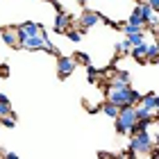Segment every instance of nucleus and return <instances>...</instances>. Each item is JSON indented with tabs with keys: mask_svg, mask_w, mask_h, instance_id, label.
I'll return each instance as SVG.
<instances>
[{
	"mask_svg": "<svg viewBox=\"0 0 159 159\" xmlns=\"http://www.w3.org/2000/svg\"><path fill=\"white\" fill-rule=\"evenodd\" d=\"M107 100L118 107H129L141 100V93L134 91L129 84H107Z\"/></svg>",
	"mask_w": 159,
	"mask_h": 159,
	"instance_id": "obj_1",
	"label": "nucleus"
},
{
	"mask_svg": "<svg viewBox=\"0 0 159 159\" xmlns=\"http://www.w3.org/2000/svg\"><path fill=\"white\" fill-rule=\"evenodd\" d=\"M155 148H157V143L152 139V134H150V127L132 134V139H129V155L132 157H150V152Z\"/></svg>",
	"mask_w": 159,
	"mask_h": 159,
	"instance_id": "obj_2",
	"label": "nucleus"
},
{
	"mask_svg": "<svg viewBox=\"0 0 159 159\" xmlns=\"http://www.w3.org/2000/svg\"><path fill=\"white\" fill-rule=\"evenodd\" d=\"M114 120H116V132H118V134H129V132H132V127H134V123H136L134 105H129V107H120L118 116L114 118Z\"/></svg>",
	"mask_w": 159,
	"mask_h": 159,
	"instance_id": "obj_3",
	"label": "nucleus"
},
{
	"mask_svg": "<svg viewBox=\"0 0 159 159\" xmlns=\"http://www.w3.org/2000/svg\"><path fill=\"white\" fill-rule=\"evenodd\" d=\"M46 41H48V34H46V30L41 27V32H39V34L20 39V41H18V48H25V50H43Z\"/></svg>",
	"mask_w": 159,
	"mask_h": 159,
	"instance_id": "obj_4",
	"label": "nucleus"
},
{
	"mask_svg": "<svg viewBox=\"0 0 159 159\" xmlns=\"http://www.w3.org/2000/svg\"><path fill=\"white\" fill-rule=\"evenodd\" d=\"M73 70H75V59L73 57L59 55V59H57V75L64 80V77H68L70 73H73Z\"/></svg>",
	"mask_w": 159,
	"mask_h": 159,
	"instance_id": "obj_5",
	"label": "nucleus"
},
{
	"mask_svg": "<svg viewBox=\"0 0 159 159\" xmlns=\"http://www.w3.org/2000/svg\"><path fill=\"white\" fill-rule=\"evenodd\" d=\"M100 20H102V16H100L98 11H91V9H84L82 11V16H80V30H89V27H93V25H98Z\"/></svg>",
	"mask_w": 159,
	"mask_h": 159,
	"instance_id": "obj_6",
	"label": "nucleus"
},
{
	"mask_svg": "<svg viewBox=\"0 0 159 159\" xmlns=\"http://www.w3.org/2000/svg\"><path fill=\"white\" fill-rule=\"evenodd\" d=\"M16 32H18V41H20L25 37H34V34H39L41 32V25L34 23V20H25V23H20L16 27Z\"/></svg>",
	"mask_w": 159,
	"mask_h": 159,
	"instance_id": "obj_7",
	"label": "nucleus"
},
{
	"mask_svg": "<svg viewBox=\"0 0 159 159\" xmlns=\"http://www.w3.org/2000/svg\"><path fill=\"white\" fill-rule=\"evenodd\" d=\"M70 27V16L66 11H57V16H55V32H66Z\"/></svg>",
	"mask_w": 159,
	"mask_h": 159,
	"instance_id": "obj_8",
	"label": "nucleus"
},
{
	"mask_svg": "<svg viewBox=\"0 0 159 159\" xmlns=\"http://www.w3.org/2000/svg\"><path fill=\"white\" fill-rule=\"evenodd\" d=\"M139 102L146 107V109H150L152 114H157V111H159V96H155V93H146V96H141Z\"/></svg>",
	"mask_w": 159,
	"mask_h": 159,
	"instance_id": "obj_9",
	"label": "nucleus"
},
{
	"mask_svg": "<svg viewBox=\"0 0 159 159\" xmlns=\"http://www.w3.org/2000/svg\"><path fill=\"white\" fill-rule=\"evenodd\" d=\"M0 37H2V41L7 43V46L18 48V32H16V27H7V30H2Z\"/></svg>",
	"mask_w": 159,
	"mask_h": 159,
	"instance_id": "obj_10",
	"label": "nucleus"
},
{
	"mask_svg": "<svg viewBox=\"0 0 159 159\" xmlns=\"http://www.w3.org/2000/svg\"><path fill=\"white\" fill-rule=\"evenodd\" d=\"M146 50H148V43L143 41V43H139V46H132L129 57H134L136 61H146Z\"/></svg>",
	"mask_w": 159,
	"mask_h": 159,
	"instance_id": "obj_11",
	"label": "nucleus"
},
{
	"mask_svg": "<svg viewBox=\"0 0 159 159\" xmlns=\"http://www.w3.org/2000/svg\"><path fill=\"white\" fill-rule=\"evenodd\" d=\"M127 25H134V27H143V30H146V25H148V23H146V20L141 18V14L134 9V11H132V16L127 18Z\"/></svg>",
	"mask_w": 159,
	"mask_h": 159,
	"instance_id": "obj_12",
	"label": "nucleus"
},
{
	"mask_svg": "<svg viewBox=\"0 0 159 159\" xmlns=\"http://www.w3.org/2000/svg\"><path fill=\"white\" fill-rule=\"evenodd\" d=\"M125 39L129 41V46H139V43H143V41H146V32H143V30H139V32H134V34H127Z\"/></svg>",
	"mask_w": 159,
	"mask_h": 159,
	"instance_id": "obj_13",
	"label": "nucleus"
},
{
	"mask_svg": "<svg viewBox=\"0 0 159 159\" xmlns=\"http://www.w3.org/2000/svg\"><path fill=\"white\" fill-rule=\"evenodd\" d=\"M102 111H105V114H107V116H109V118H116V116H118V111H120V107L107 100V102L102 105Z\"/></svg>",
	"mask_w": 159,
	"mask_h": 159,
	"instance_id": "obj_14",
	"label": "nucleus"
},
{
	"mask_svg": "<svg viewBox=\"0 0 159 159\" xmlns=\"http://www.w3.org/2000/svg\"><path fill=\"white\" fill-rule=\"evenodd\" d=\"M146 61H159V46H148L146 50Z\"/></svg>",
	"mask_w": 159,
	"mask_h": 159,
	"instance_id": "obj_15",
	"label": "nucleus"
},
{
	"mask_svg": "<svg viewBox=\"0 0 159 159\" xmlns=\"http://www.w3.org/2000/svg\"><path fill=\"white\" fill-rule=\"evenodd\" d=\"M66 37L70 39V41H82V37H84V30H80V27H77V30H70V27H68V30H66Z\"/></svg>",
	"mask_w": 159,
	"mask_h": 159,
	"instance_id": "obj_16",
	"label": "nucleus"
},
{
	"mask_svg": "<svg viewBox=\"0 0 159 159\" xmlns=\"http://www.w3.org/2000/svg\"><path fill=\"white\" fill-rule=\"evenodd\" d=\"M129 50H132V46H129L127 39H123V41L116 43V52H120V55H129Z\"/></svg>",
	"mask_w": 159,
	"mask_h": 159,
	"instance_id": "obj_17",
	"label": "nucleus"
},
{
	"mask_svg": "<svg viewBox=\"0 0 159 159\" xmlns=\"http://www.w3.org/2000/svg\"><path fill=\"white\" fill-rule=\"evenodd\" d=\"M0 125H5V127H14V125H16V118H14V114L0 116Z\"/></svg>",
	"mask_w": 159,
	"mask_h": 159,
	"instance_id": "obj_18",
	"label": "nucleus"
},
{
	"mask_svg": "<svg viewBox=\"0 0 159 159\" xmlns=\"http://www.w3.org/2000/svg\"><path fill=\"white\" fill-rule=\"evenodd\" d=\"M7 114H11V102L0 100V116H7Z\"/></svg>",
	"mask_w": 159,
	"mask_h": 159,
	"instance_id": "obj_19",
	"label": "nucleus"
},
{
	"mask_svg": "<svg viewBox=\"0 0 159 159\" xmlns=\"http://www.w3.org/2000/svg\"><path fill=\"white\" fill-rule=\"evenodd\" d=\"M86 73H89V80H91V82H96V80L100 77V73H98V70L91 66V64H89V68H86Z\"/></svg>",
	"mask_w": 159,
	"mask_h": 159,
	"instance_id": "obj_20",
	"label": "nucleus"
},
{
	"mask_svg": "<svg viewBox=\"0 0 159 159\" xmlns=\"http://www.w3.org/2000/svg\"><path fill=\"white\" fill-rule=\"evenodd\" d=\"M9 75V66L7 64H0V77H7Z\"/></svg>",
	"mask_w": 159,
	"mask_h": 159,
	"instance_id": "obj_21",
	"label": "nucleus"
},
{
	"mask_svg": "<svg viewBox=\"0 0 159 159\" xmlns=\"http://www.w3.org/2000/svg\"><path fill=\"white\" fill-rule=\"evenodd\" d=\"M146 2H148L150 7H152L155 11H159V0H146Z\"/></svg>",
	"mask_w": 159,
	"mask_h": 159,
	"instance_id": "obj_22",
	"label": "nucleus"
},
{
	"mask_svg": "<svg viewBox=\"0 0 159 159\" xmlns=\"http://www.w3.org/2000/svg\"><path fill=\"white\" fill-rule=\"evenodd\" d=\"M77 61H82V64H86V66H89V57H86L84 52H80V57H77Z\"/></svg>",
	"mask_w": 159,
	"mask_h": 159,
	"instance_id": "obj_23",
	"label": "nucleus"
},
{
	"mask_svg": "<svg viewBox=\"0 0 159 159\" xmlns=\"http://www.w3.org/2000/svg\"><path fill=\"white\" fill-rule=\"evenodd\" d=\"M0 155H5V152H2V150H0Z\"/></svg>",
	"mask_w": 159,
	"mask_h": 159,
	"instance_id": "obj_24",
	"label": "nucleus"
}]
</instances>
